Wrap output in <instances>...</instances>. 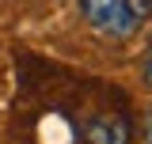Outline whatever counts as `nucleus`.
<instances>
[{
  "instance_id": "nucleus-2",
  "label": "nucleus",
  "mask_w": 152,
  "mask_h": 144,
  "mask_svg": "<svg viewBox=\"0 0 152 144\" xmlns=\"http://www.w3.org/2000/svg\"><path fill=\"white\" fill-rule=\"evenodd\" d=\"M76 129L84 144H133V121L122 110H91Z\"/></svg>"
},
{
  "instance_id": "nucleus-1",
  "label": "nucleus",
  "mask_w": 152,
  "mask_h": 144,
  "mask_svg": "<svg viewBox=\"0 0 152 144\" xmlns=\"http://www.w3.org/2000/svg\"><path fill=\"white\" fill-rule=\"evenodd\" d=\"M80 12L99 34L107 38H129L141 15L148 12L145 0H80Z\"/></svg>"
},
{
  "instance_id": "nucleus-4",
  "label": "nucleus",
  "mask_w": 152,
  "mask_h": 144,
  "mask_svg": "<svg viewBox=\"0 0 152 144\" xmlns=\"http://www.w3.org/2000/svg\"><path fill=\"white\" fill-rule=\"evenodd\" d=\"M145 137H148V144H152V114H148V125H145Z\"/></svg>"
},
{
  "instance_id": "nucleus-3",
  "label": "nucleus",
  "mask_w": 152,
  "mask_h": 144,
  "mask_svg": "<svg viewBox=\"0 0 152 144\" xmlns=\"http://www.w3.org/2000/svg\"><path fill=\"white\" fill-rule=\"evenodd\" d=\"M145 84L152 87V46H148V57H145Z\"/></svg>"
}]
</instances>
